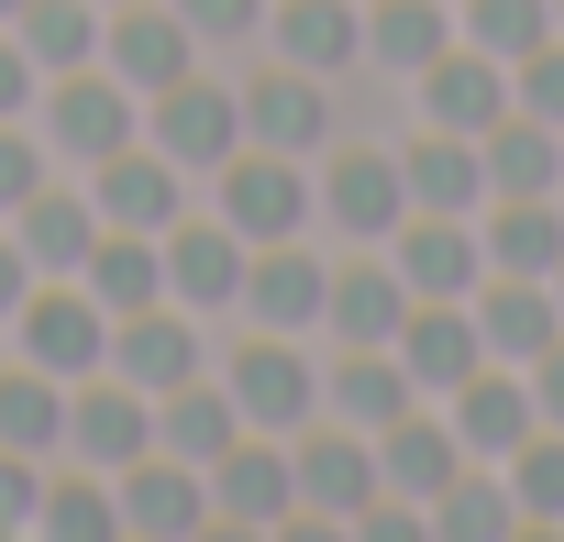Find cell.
Here are the masks:
<instances>
[{"label":"cell","mask_w":564,"mask_h":542,"mask_svg":"<svg viewBox=\"0 0 564 542\" xmlns=\"http://www.w3.org/2000/svg\"><path fill=\"white\" fill-rule=\"evenodd\" d=\"M155 243H166V300H177V311H232V300H243V254H254V243H243L221 210H210V221L177 210Z\"/></svg>","instance_id":"e0dca14e"},{"label":"cell","mask_w":564,"mask_h":542,"mask_svg":"<svg viewBox=\"0 0 564 542\" xmlns=\"http://www.w3.org/2000/svg\"><path fill=\"white\" fill-rule=\"evenodd\" d=\"M454 34L487 45L498 67H520L531 45H553V0H454Z\"/></svg>","instance_id":"d590c367"},{"label":"cell","mask_w":564,"mask_h":542,"mask_svg":"<svg viewBox=\"0 0 564 542\" xmlns=\"http://www.w3.org/2000/svg\"><path fill=\"white\" fill-rule=\"evenodd\" d=\"M289 509H300L289 432H232V454H210V520L221 531H289Z\"/></svg>","instance_id":"8992f818"},{"label":"cell","mask_w":564,"mask_h":542,"mask_svg":"<svg viewBox=\"0 0 564 542\" xmlns=\"http://www.w3.org/2000/svg\"><path fill=\"white\" fill-rule=\"evenodd\" d=\"M399 366H410V388H421V399H454V388L487 366L476 300H410V322H399Z\"/></svg>","instance_id":"ac0fdd59"},{"label":"cell","mask_w":564,"mask_h":542,"mask_svg":"<svg viewBox=\"0 0 564 542\" xmlns=\"http://www.w3.org/2000/svg\"><path fill=\"white\" fill-rule=\"evenodd\" d=\"M232 432H243V410H232V388H221V377H188V388H166V399H155V443H166V454H188V465L232 454Z\"/></svg>","instance_id":"4dcf8cb0"},{"label":"cell","mask_w":564,"mask_h":542,"mask_svg":"<svg viewBox=\"0 0 564 542\" xmlns=\"http://www.w3.org/2000/svg\"><path fill=\"white\" fill-rule=\"evenodd\" d=\"M388 265L410 278V300H476L487 289V232H476V210H410L388 232Z\"/></svg>","instance_id":"ba28073f"},{"label":"cell","mask_w":564,"mask_h":542,"mask_svg":"<svg viewBox=\"0 0 564 542\" xmlns=\"http://www.w3.org/2000/svg\"><path fill=\"white\" fill-rule=\"evenodd\" d=\"M553 34H564V0H553Z\"/></svg>","instance_id":"7dc6e473"},{"label":"cell","mask_w":564,"mask_h":542,"mask_svg":"<svg viewBox=\"0 0 564 542\" xmlns=\"http://www.w3.org/2000/svg\"><path fill=\"white\" fill-rule=\"evenodd\" d=\"M23 289H34V265H23V243H12V221H0V322L23 311Z\"/></svg>","instance_id":"ee69618b"},{"label":"cell","mask_w":564,"mask_h":542,"mask_svg":"<svg viewBox=\"0 0 564 542\" xmlns=\"http://www.w3.org/2000/svg\"><path fill=\"white\" fill-rule=\"evenodd\" d=\"M311 221H333V232H399L410 221V177H399V155H377V144H333L322 155V177H311Z\"/></svg>","instance_id":"9c48e42d"},{"label":"cell","mask_w":564,"mask_h":542,"mask_svg":"<svg viewBox=\"0 0 564 542\" xmlns=\"http://www.w3.org/2000/svg\"><path fill=\"white\" fill-rule=\"evenodd\" d=\"M100 232H111V221H100V199H89V188H56V177L12 210V243H23L34 278H78V265L100 254Z\"/></svg>","instance_id":"ffe728a7"},{"label":"cell","mask_w":564,"mask_h":542,"mask_svg":"<svg viewBox=\"0 0 564 542\" xmlns=\"http://www.w3.org/2000/svg\"><path fill=\"white\" fill-rule=\"evenodd\" d=\"M454 45V0H366V56L388 78H421Z\"/></svg>","instance_id":"f546056e"},{"label":"cell","mask_w":564,"mask_h":542,"mask_svg":"<svg viewBox=\"0 0 564 542\" xmlns=\"http://www.w3.org/2000/svg\"><path fill=\"white\" fill-rule=\"evenodd\" d=\"M399 322H410V278H399L388 254L333 265V289H322V333L333 344H399Z\"/></svg>","instance_id":"7402d4cb"},{"label":"cell","mask_w":564,"mask_h":542,"mask_svg":"<svg viewBox=\"0 0 564 542\" xmlns=\"http://www.w3.org/2000/svg\"><path fill=\"white\" fill-rule=\"evenodd\" d=\"M34 498H45V454L0 443V531H34Z\"/></svg>","instance_id":"60d3db41"},{"label":"cell","mask_w":564,"mask_h":542,"mask_svg":"<svg viewBox=\"0 0 564 542\" xmlns=\"http://www.w3.org/2000/svg\"><path fill=\"white\" fill-rule=\"evenodd\" d=\"M421 111H432L443 133H487V122L509 111V67H498L487 45H465V34H454V45L421 67Z\"/></svg>","instance_id":"603a6c76"},{"label":"cell","mask_w":564,"mask_h":542,"mask_svg":"<svg viewBox=\"0 0 564 542\" xmlns=\"http://www.w3.org/2000/svg\"><path fill=\"white\" fill-rule=\"evenodd\" d=\"M509 111H531V122H553V133H564V34H553V45H531V56L509 67Z\"/></svg>","instance_id":"f35d334b"},{"label":"cell","mask_w":564,"mask_h":542,"mask_svg":"<svg viewBox=\"0 0 564 542\" xmlns=\"http://www.w3.org/2000/svg\"><path fill=\"white\" fill-rule=\"evenodd\" d=\"M111 498H122V531H144V542L210 531V465H188V454H166V443H144V454L111 476Z\"/></svg>","instance_id":"30bf717a"},{"label":"cell","mask_w":564,"mask_h":542,"mask_svg":"<svg viewBox=\"0 0 564 542\" xmlns=\"http://www.w3.org/2000/svg\"><path fill=\"white\" fill-rule=\"evenodd\" d=\"M432 531H443V542H509V531H520L509 476H476V465H465V476L432 498Z\"/></svg>","instance_id":"e575fe53"},{"label":"cell","mask_w":564,"mask_h":542,"mask_svg":"<svg viewBox=\"0 0 564 542\" xmlns=\"http://www.w3.org/2000/svg\"><path fill=\"white\" fill-rule=\"evenodd\" d=\"M487 232V278H553L564 265V210L553 199H498V221H476Z\"/></svg>","instance_id":"1f68e13d"},{"label":"cell","mask_w":564,"mask_h":542,"mask_svg":"<svg viewBox=\"0 0 564 542\" xmlns=\"http://www.w3.org/2000/svg\"><path fill=\"white\" fill-rule=\"evenodd\" d=\"M34 133H45L67 166H100V155H122V144L144 133V100L89 56V67H56V78L34 89Z\"/></svg>","instance_id":"6da1fadb"},{"label":"cell","mask_w":564,"mask_h":542,"mask_svg":"<svg viewBox=\"0 0 564 542\" xmlns=\"http://www.w3.org/2000/svg\"><path fill=\"white\" fill-rule=\"evenodd\" d=\"M399 410H421V388H410L399 344H333V366H322V421H355V432H388Z\"/></svg>","instance_id":"d6986e66"},{"label":"cell","mask_w":564,"mask_h":542,"mask_svg":"<svg viewBox=\"0 0 564 542\" xmlns=\"http://www.w3.org/2000/svg\"><path fill=\"white\" fill-rule=\"evenodd\" d=\"M100 67H111L133 100H155V89H177L188 67H210V45L177 23V0H111V12H100Z\"/></svg>","instance_id":"5b68a950"},{"label":"cell","mask_w":564,"mask_h":542,"mask_svg":"<svg viewBox=\"0 0 564 542\" xmlns=\"http://www.w3.org/2000/svg\"><path fill=\"white\" fill-rule=\"evenodd\" d=\"M12 34H23V56H34L45 78H56V67H89V56H100V0H23Z\"/></svg>","instance_id":"836d02e7"},{"label":"cell","mask_w":564,"mask_h":542,"mask_svg":"<svg viewBox=\"0 0 564 542\" xmlns=\"http://www.w3.org/2000/svg\"><path fill=\"white\" fill-rule=\"evenodd\" d=\"M34 531H56V542H122V498H111V476H100V465H89V476H56V465H45Z\"/></svg>","instance_id":"d6a6232c"},{"label":"cell","mask_w":564,"mask_h":542,"mask_svg":"<svg viewBox=\"0 0 564 542\" xmlns=\"http://www.w3.org/2000/svg\"><path fill=\"white\" fill-rule=\"evenodd\" d=\"M265 45L311 78H344L366 56V0H265Z\"/></svg>","instance_id":"44dd1931"},{"label":"cell","mask_w":564,"mask_h":542,"mask_svg":"<svg viewBox=\"0 0 564 542\" xmlns=\"http://www.w3.org/2000/svg\"><path fill=\"white\" fill-rule=\"evenodd\" d=\"M322 133H333V78H311V67H289V56L243 78V144L322 155Z\"/></svg>","instance_id":"2e32d148"},{"label":"cell","mask_w":564,"mask_h":542,"mask_svg":"<svg viewBox=\"0 0 564 542\" xmlns=\"http://www.w3.org/2000/svg\"><path fill=\"white\" fill-rule=\"evenodd\" d=\"M553 300H564V265H553Z\"/></svg>","instance_id":"bcb514c9"},{"label":"cell","mask_w":564,"mask_h":542,"mask_svg":"<svg viewBox=\"0 0 564 542\" xmlns=\"http://www.w3.org/2000/svg\"><path fill=\"white\" fill-rule=\"evenodd\" d=\"M0 333H12V355H23V366H45V377H67V388L111 366V311H100L78 278H34V289H23V311L0 322Z\"/></svg>","instance_id":"7a4b0ae2"},{"label":"cell","mask_w":564,"mask_h":542,"mask_svg":"<svg viewBox=\"0 0 564 542\" xmlns=\"http://www.w3.org/2000/svg\"><path fill=\"white\" fill-rule=\"evenodd\" d=\"M144 443H155V399H144L133 377H111V366H100V377H78V388H67V454H78V465L122 476Z\"/></svg>","instance_id":"7c38bea8"},{"label":"cell","mask_w":564,"mask_h":542,"mask_svg":"<svg viewBox=\"0 0 564 542\" xmlns=\"http://www.w3.org/2000/svg\"><path fill=\"white\" fill-rule=\"evenodd\" d=\"M12 12H23V0H0V23H12Z\"/></svg>","instance_id":"f6af8a7d"},{"label":"cell","mask_w":564,"mask_h":542,"mask_svg":"<svg viewBox=\"0 0 564 542\" xmlns=\"http://www.w3.org/2000/svg\"><path fill=\"white\" fill-rule=\"evenodd\" d=\"M476 155H487V199H553L564 188V133L531 111H498L476 133Z\"/></svg>","instance_id":"d4e9b609"},{"label":"cell","mask_w":564,"mask_h":542,"mask_svg":"<svg viewBox=\"0 0 564 542\" xmlns=\"http://www.w3.org/2000/svg\"><path fill=\"white\" fill-rule=\"evenodd\" d=\"M111 377H133L144 399H166V388L210 377L199 311H177V300H155V311H122V322H111Z\"/></svg>","instance_id":"8fae6325"},{"label":"cell","mask_w":564,"mask_h":542,"mask_svg":"<svg viewBox=\"0 0 564 542\" xmlns=\"http://www.w3.org/2000/svg\"><path fill=\"white\" fill-rule=\"evenodd\" d=\"M34 89H45V67L23 56V34L0 23V122H34Z\"/></svg>","instance_id":"b9f144b4"},{"label":"cell","mask_w":564,"mask_h":542,"mask_svg":"<svg viewBox=\"0 0 564 542\" xmlns=\"http://www.w3.org/2000/svg\"><path fill=\"white\" fill-rule=\"evenodd\" d=\"M322 289H333V265L311 254V232H289V243L243 254V300L232 311H254V333H322Z\"/></svg>","instance_id":"4fadbf2b"},{"label":"cell","mask_w":564,"mask_h":542,"mask_svg":"<svg viewBox=\"0 0 564 542\" xmlns=\"http://www.w3.org/2000/svg\"><path fill=\"white\" fill-rule=\"evenodd\" d=\"M100 12H111V0H100Z\"/></svg>","instance_id":"c3c4849f"},{"label":"cell","mask_w":564,"mask_h":542,"mask_svg":"<svg viewBox=\"0 0 564 542\" xmlns=\"http://www.w3.org/2000/svg\"><path fill=\"white\" fill-rule=\"evenodd\" d=\"M78 289H89L111 322H122V311H155V300H166V243H155V232H100V254L78 265Z\"/></svg>","instance_id":"f1b7e54d"},{"label":"cell","mask_w":564,"mask_h":542,"mask_svg":"<svg viewBox=\"0 0 564 542\" xmlns=\"http://www.w3.org/2000/svg\"><path fill=\"white\" fill-rule=\"evenodd\" d=\"M0 443L12 454H67V377H45V366H23V355H0Z\"/></svg>","instance_id":"83f0119b"},{"label":"cell","mask_w":564,"mask_h":542,"mask_svg":"<svg viewBox=\"0 0 564 542\" xmlns=\"http://www.w3.org/2000/svg\"><path fill=\"white\" fill-rule=\"evenodd\" d=\"M89 199H100V221H111V232H166V221L188 210V166H177V155H155V144L133 133L122 155H100V166H89Z\"/></svg>","instance_id":"5bb4252c"},{"label":"cell","mask_w":564,"mask_h":542,"mask_svg":"<svg viewBox=\"0 0 564 542\" xmlns=\"http://www.w3.org/2000/svg\"><path fill=\"white\" fill-rule=\"evenodd\" d=\"M144 144H155V155H177V166H221V155L243 144V89H232V78H210V67H188L177 89H155V100H144Z\"/></svg>","instance_id":"52a82bcc"},{"label":"cell","mask_w":564,"mask_h":542,"mask_svg":"<svg viewBox=\"0 0 564 542\" xmlns=\"http://www.w3.org/2000/svg\"><path fill=\"white\" fill-rule=\"evenodd\" d=\"M177 23L199 45H265V0H177Z\"/></svg>","instance_id":"ab89813d"},{"label":"cell","mask_w":564,"mask_h":542,"mask_svg":"<svg viewBox=\"0 0 564 542\" xmlns=\"http://www.w3.org/2000/svg\"><path fill=\"white\" fill-rule=\"evenodd\" d=\"M465 465H476V454L454 443V421H443V410H399V421L377 432V476H388L399 498H421V509H432Z\"/></svg>","instance_id":"cb8c5ba5"},{"label":"cell","mask_w":564,"mask_h":542,"mask_svg":"<svg viewBox=\"0 0 564 542\" xmlns=\"http://www.w3.org/2000/svg\"><path fill=\"white\" fill-rule=\"evenodd\" d=\"M509 498H520V520H564V432L553 421L509 454Z\"/></svg>","instance_id":"8d00e7d4"},{"label":"cell","mask_w":564,"mask_h":542,"mask_svg":"<svg viewBox=\"0 0 564 542\" xmlns=\"http://www.w3.org/2000/svg\"><path fill=\"white\" fill-rule=\"evenodd\" d=\"M399 177H410V210H487V155H476V133H421L410 155H399Z\"/></svg>","instance_id":"4316f807"},{"label":"cell","mask_w":564,"mask_h":542,"mask_svg":"<svg viewBox=\"0 0 564 542\" xmlns=\"http://www.w3.org/2000/svg\"><path fill=\"white\" fill-rule=\"evenodd\" d=\"M221 388H232L243 432H300V421H322V366L300 355V333H243L232 366H221Z\"/></svg>","instance_id":"3957f363"},{"label":"cell","mask_w":564,"mask_h":542,"mask_svg":"<svg viewBox=\"0 0 564 542\" xmlns=\"http://www.w3.org/2000/svg\"><path fill=\"white\" fill-rule=\"evenodd\" d=\"M45 177H56V144H45L34 122H0V221H12Z\"/></svg>","instance_id":"74e56055"},{"label":"cell","mask_w":564,"mask_h":542,"mask_svg":"<svg viewBox=\"0 0 564 542\" xmlns=\"http://www.w3.org/2000/svg\"><path fill=\"white\" fill-rule=\"evenodd\" d=\"M210 177H221V221H232L243 243H289V232H311V155L232 144Z\"/></svg>","instance_id":"277c9868"},{"label":"cell","mask_w":564,"mask_h":542,"mask_svg":"<svg viewBox=\"0 0 564 542\" xmlns=\"http://www.w3.org/2000/svg\"><path fill=\"white\" fill-rule=\"evenodd\" d=\"M443 421H454V443H465L476 465H509V454L542 432V410H531V377H520V366H498V355H487V366H476V377L443 399Z\"/></svg>","instance_id":"9a60e30c"},{"label":"cell","mask_w":564,"mask_h":542,"mask_svg":"<svg viewBox=\"0 0 564 542\" xmlns=\"http://www.w3.org/2000/svg\"><path fill=\"white\" fill-rule=\"evenodd\" d=\"M476 333H487V355H498V366H531V355L564 333L553 278H487V289H476Z\"/></svg>","instance_id":"484cf974"},{"label":"cell","mask_w":564,"mask_h":542,"mask_svg":"<svg viewBox=\"0 0 564 542\" xmlns=\"http://www.w3.org/2000/svg\"><path fill=\"white\" fill-rule=\"evenodd\" d=\"M520 377H531V410H542V421L564 432V333H553V344H542V355H531Z\"/></svg>","instance_id":"7bdbcfd3"}]
</instances>
